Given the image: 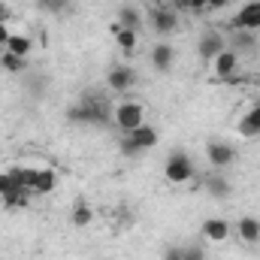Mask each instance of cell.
I'll return each instance as SVG.
<instances>
[{
	"instance_id": "8fae6325",
	"label": "cell",
	"mask_w": 260,
	"mask_h": 260,
	"mask_svg": "<svg viewBox=\"0 0 260 260\" xmlns=\"http://www.w3.org/2000/svg\"><path fill=\"white\" fill-rule=\"evenodd\" d=\"M148 61H151V67L157 73H170L173 64H176V49L170 43H154L151 52H148Z\"/></svg>"
},
{
	"instance_id": "30bf717a",
	"label": "cell",
	"mask_w": 260,
	"mask_h": 260,
	"mask_svg": "<svg viewBox=\"0 0 260 260\" xmlns=\"http://www.w3.org/2000/svg\"><path fill=\"white\" fill-rule=\"evenodd\" d=\"M236 70H239V55H236V52H230V49H224V52L212 61V76H215V79H221V82H233Z\"/></svg>"
},
{
	"instance_id": "8992f818",
	"label": "cell",
	"mask_w": 260,
	"mask_h": 260,
	"mask_svg": "<svg viewBox=\"0 0 260 260\" xmlns=\"http://www.w3.org/2000/svg\"><path fill=\"white\" fill-rule=\"evenodd\" d=\"M206 160H209L215 170H227V167H233V160H236V148H233L230 142H224V139H209V142H206Z\"/></svg>"
},
{
	"instance_id": "d6986e66",
	"label": "cell",
	"mask_w": 260,
	"mask_h": 260,
	"mask_svg": "<svg viewBox=\"0 0 260 260\" xmlns=\"http://www.w3.org/2000/svg\"><path fill=\"white\" fill-rule=\"evenodd\" d=\"M112 34H115V43L124 55H133L136 52V30H127L121 24H112Z\"/></svg>"
},
{
	"instance_id": "9a60e30c",
	"label": "cell",
	"mask_w": 260,
	"mask_h": 260,
	"mask_svg": "<svg viewBox=\"0 0 260 260\" xmlns=\"http://www.w3.org/2000/svg\"><path fill=\"white\" fill-rule=\"evenodd\" d=\"M236 233H239V239H242V242L257 245V242H260V218L242 215V218L236 221Z\"/></svg>"
},
{
	"instance_id": "f546056e",
	"label": "cell",
	"mask_w": 260,
	"mask_h": 260,
	"mask_svg": "<svg viewBox=\"0 0 260 260\" xmlns=\"http://www.w3.org/2000/svg\"><path fill=\"white\" fill-rule=\"evenodd\" d=\"M233 0H206V9H227Z\"/></svg>"
},
{
	"instance_id": "7c38bea8",
	"label": "cell",
	"mask_w": 260,
	"mask_h": 260,
	"mask_svg": "<svg viewBox=\"0 0 260 260\" xmlns=\"http://www.w3.org/2000/svg\"><path fill=\"white\" fill-rule=\"evenodd\" d=\"M200 230H203V236H206L209 242H227L233 227H230L224 218H206V221L200 224Z\"/></svg>"
},
{
	"instance_id": "d4e9b609",
	"label": "cell",
	"mask_w": 260,
	"mask_h": 260,
	"mask_svg": "<svg viewBox=\"0 0 260 260\" xmlns=\"http://www.w3.org/2000/svg\"><path fill=\"white\" fill-rule=\"evenodd\" d=\"M40 12H49V15H58V12H67L73 3L70 0H34Z\"/></svg>"
},
{
	"instance_id": "ac0fdd59",
	"label": "cell",
	"mask_w": 260,
	"mask_h": 260,
	"mask_svg": "<svg viewBox=\"0 0 260 260\" xmlns=\"http://www.w3.org/2000/svg\"><path fill=\"white\" fill-rule=\"evenodd\" d=\"M70 221H73V227H91L94 224V209L88 206V200H76L73 203Z\"/></svg>"
},
{
	"instance_id": "5bb4252c",
	"label": "cell",
	"mask_w": 260,
	"mask_h": 260,
	"mask_svg": "<svg viewBox=\"0 0 260 260\" xmlns=\"http://www.w3.org/2000/svg\"><path fill=\"white\" fill-rule=\"evenodd\" d=\"M236 133L239 136H260V103H251V109L239 118V124H236Z\"/></svg>"
},
{
	"instance_id": "7a4b0ae2",
	"label": "cell",
	"mask_w": 260,
	"mask_h": 260,
	"mask_svg": "<svg viewBox=\"0 0 260 260\" xmlns=\"http://www.w3.org/2000/svg\"><path fill=\"white\" fill-rule=\"evenodd\" d=\"M157 142H160L157 127L142 124V127L124 133V139H121V154H124V157H136V154H142V151H151Z\"/></svg>"
},
{
	"instance_id": "5b68a950",
	"label": "cell",
	"mask_w": 260,
	"mask_h": 260,
	"mask_svg": "<svg viewBox=\"0 0 260 260\" xmlns=\"http://www.w3.org/2000/svg\"><path fill=\"white\" fill-rule=\"evenodd\" d=\"M224 49H227V37H224L221 30H203V34H200V43H197V55H200V61L212 64Z\"/></svg>"
},
{
	"instance_id": "2e32d148",
	"label": "cell",
	"mask_w": 260,
	"mask_h": 260,
	"mask_svg": "<svg viewBox=\"0 0 260 260\" xmlns=\"http://www.w3.org/2000/svg\"><path fill=\"white\" fill-rule=\"evenodd\" d=\"M55 188H58V173L52 167H40L37 170V182H34V194L46 197V194H52Z\"/></svg>"
},
{
	"instance_id": "9c48e42d",
	"label": "cell",
	"mask_w": 260,
	"mask_h": 260,
	"mask_svg": "<svg viewBox=\"0 0 260 260\" xmlns=\"http://www.w3.org/2000/svg\"><path fill=\"white\" fill-rule=\"evenodd\" d=\"M227 30H260V0L245 3V6L227 21Z\"/></svg>"
},
{
	"instance_id": "7402d4cb",
	"label": "cell",
	"mask_w": 260,
	"mask_h": 260,
	"mask_svg": "<svg viewBox=\"0 0 260 260\" xmlns=\"http://www.w3.org/2000/svg\"><path fill=\"white\" fill-rule=\"evenodd\" d=\"M30 194H34L30 188H21V185H15L9 194H3L0 200H3V206H6V209H21V206H27Z\"/></svg>"
},
{
	"instance_id": "e0dca14e",
	"label": "cell",
	"mask_w": 260,
	"mask_h": 260,
	"mask_svg": "<svg viewBox=\"0 0 260 260\" xmlns=\"http://www.w3.org/2000/svg\"><path fill=\"white\" fill-rule=\"evenodd\" d=\"M257 46V34L254 30H230V52H251Z\"/></svg>"
},
{
	"instance_id": "4fadbf2b",
	"label": "cell",
	"mask_w": 260,
	"mask_h": 260,
	"mask_svg": "<svg viewBox=\"0 0 260 260\" xmlns=\"http://www.w3.org/2000/svg\"><path fill=\"white\" fill-rule=\"evenodd\" d=\"M203 188H206V194H212L215 200H227V197L233 194L227 176H221V173H209V176H203Z\"/></svg>"
},
{
	"instance_id": "ffe728a7",
	"label": "cell",
	"mask_w": 260,
	"mask_h": 260,
	"mask_svg": "<svg viewBox=\"0 0 260 260\" xmlns=\"http://www.w3.org/2000/svg\"><path fill=\"white\" fill-rule=\"evenodd\" d=\"M6 52H9V55H15V58H27V55L34 52V43H30L24 34H12V37H9V43H6Z\"/></svg>"
},
{
	"instance_id": "f1b7e54d",
	"label": "cell",
	"mask_w": 260,
	"mask_h": 260,
	"mask_svg": "<svg viewBox=\"0 0 260 260\" xmlns=\"http://www.w3.org/2000/svg\"><path fill=\"white\" fill-rule=\"evenodd\" d=\"M9 37H12V30H9V24H6V21H0V49H6V43H9Z\"/></svg>"
},
{
	"instance_id": "83f0119b",
	"label": "cell",
	"mask_w": 260,
	"mask_h": 260,
	"mask_svg": "<svg viewBox=\"0 0 260 260\" xmlns=\"http://www.w3.org/2000/svg\"><path fill=\"white\" fill-rule=\"evenodd\" d=\"M164 260H185V248H179V245L164 248Z\"/></svg>"
},
{
	"instance_id": "484cf974",
	"label": "cell",
	"mask_w": 260,
	"mask_h": 260,
	"mask_svg": "<svg viewBox=\"0 0 260 260\" xmlns=\"http://www.w3.org/2000/svg\"><path fill=\"white\" fill-rule=\"evenodd\" d=\"M15 185H18V182L12 179V173H9V170H6V173H0V197L9 194V191H12Z\"/></svg>"
},
{
	"instance_id": "ba28073f",
	"label": "cell",
	"mask_w": 260,
	"mask_h": 260,
	"mask_svg": "<svg viewBox=\"0 0 260 260\" xmlns=\"http://www.w3.org/2000/svg\"><path fill=\"white\" fill-rule=\"evenodd\" d=\"M136 70L130 64H115L109 67V73H106V85H109V91H115V94H127L130 88L136 85Z\"/></svg>"
},
{
	"instance_id": "6da1fadb",
	"label": "cell",
	"mask_w": 260,
	"mask_h": 260,
	"mask_svg": "<svg viewBox=\"0 0 260 260\" xmlns=\"http://www.w3.org/2000/svg\"><path fill=\"white\" fill-rule=\"evenodd\" d=\"M67 118L76 121V124H109L112 121L109 103L100 100V97H82L79 103H73L67 109Z\"/></svg>"
},
{
	"instance_id": "603a6c76",
	"label": "cell",
	"mask_w": 260,
	"mask_h": 260,
	"mask_svg": "<svg viewBox=\"0 0 260 260\" xmlns=\"http://www.w3.org/2000/svg\"><path fill=\"white\" fill-rule=\"evenodd\" d=\"M37 170H40V167H12L9 173H12V179H15L21 188H30V191H34V182H37Z\"/></svg>"
},
{
	"instance_id": "4316f807",
	"label": "cell",
	"mask_w": 260,
	"mask_h": 260,
	"mask_svg": "<svg viewBox=\"0 0 260 260\" xmlns=\"http://www.w3.org/2000/svg\"><path fill=\"white\" fill-rule=\"evenodd\" d=\"M185 260H206L203 245H188V248H185Z\"/></svg>"
},
{
	"instance_id": "52a82bcc",
	"label": "cell",
	"mask_w": 260,
	"mask_h": 260,
	"mask_svg": "<svg viewBox=\"0 0 260 260\" xmlns=\"http://www.w3.org/2000/svg\"><path fill=\"white\" fill-rule=\"evenodd\" d=\"M148 24H151L154 34L167 37L179 27V12L173 6H154V9H148Z\"/></svg>"
},
{
	"instance_id": "44dd1931",
	"label": "cell",
	"mask_w": 260,
	"mask_h": 260,
	"mask_svg": "<svg viewBox=\"0 0 260 260\" xmlns=\"http://www.w3.org/2000/svg\"><path fill=\"white\" fill-rule=\"evenodd\" d=\"M115 24H121V27H127V30H136V34H139V27H142V15H139L136 6H121Z\"/></svg>"
},
{
	"instance_id": "3957f363",
	"label": "cell",
	"mask_w": 260,
	"mask_h": 260,
	"mask_svg": "<svg viewBox=\"0 0 260 260\" xmlns=\"http://www.w3.org/2000/svg\"><path fill=\"white\" fill-rule=\"evenodd\" d=\"M164 179H167L170 185H185V182H191V179H194V160H191V154H188V151H173V154L167 157V164H164Z\"/></svg>"
},
{
	"instance_id": "277c9868",
	"label": "cell",
	"mask_w": 260,
	"mask_h": 260,
	"mask_svg": "<svg viewBox=\"0 0 260 260\" xmlns=\"http://www.w3.org/2000/svg\"><path fill=\"white\" fill-rule=\"evenodd\" d=\"M112 124L121 130V133H130V130L142 127V124H145V109H142V103H136V100L118 103L115 112H112Z\"/></svg>"
},
{
	"instance_id": "cb8c5ba5",
	"label": "cell",
	"mask_w": 260,
	"mask_h": 260,
	"mask_svg": "<svg viewBox=\"0 0 260 260\" xmlns=\"http://www.w3.org/2000/svg\"><path fill=\"white\" fill-rule=\"evenodd\" d=\"M0 67L6 70V73H24L27 70V58H15V55H9L6 49L0 52Z\"/></svg>"
}]
</instances>
